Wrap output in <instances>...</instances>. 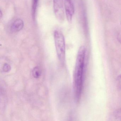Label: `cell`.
<instances>
[{"instance_id":"ba28073f","label":"cell","mask_w":121,"mask_h":121,"mask_svg":"<svg viewBox=\"0 0 121 121\" xmlns=\"http://www.w3.org/2000/svg\"><path fill=\"white\" fill-rule=\"evenodd\" d=\"M114 116L116 119L121 120V109H118L114 113Z\"/></svg>"},{"instance_id":"7c38bea8","label":"cell","mask_w":121,"mask_h":121,"mask_svg":"<svg viewBox=\"0 0 121 121\" xmlns=\"http://www.w3.org/2000/svg\"></svg>"},{"instance_id":"6da1fadb","label":"cell","mask_w":121,"mask_h":121,"mask_svg":"<svg viewBox=\"0 0 121 121\" xmlns=\"http://www.w3.org/2000/svg\"><path fill=\"white\" fill-rule=\"evenodd\" d=\"M86 48L81 47L78 52L74 73V88L76 101H79L81 96L83 85L85 56Z\"/></svg>"},{"instance_id":"8992f818","label":"cell","mask_w":121,"mask_h":121,"mask_svg":"<svg viewBox=\"0 0 121 121\" xmlns=\"http://www.w3.org/2000/svg\"><path fill=\"white\" fill-rule=\"evenodd\" d=\"M39 0H33L32 5V15L33 19L34 20L36 17L37 8L38 5Z\"/></svg>"},{"instance_id":"3957f363","label":"cell","mask_w":121,"mask_h":121,"mask_svg":"<svg viewBox=\"0 0 121 121\" xmlns=\"http://www.w3.org/2000/svg\"><path fill=\"white\" fill-rule=\"evenodd\" d=\"M54 11L56 19L59 22L64 21L65 18L63 0H53Z\"/></svg>"},{"instance_id":"5b68a950","label":"cell","mask_w":121,"mask_h":121,"mask_svg":"<svg viewBox=\"0 0 121 121\" xmlns=\"http://www.w3.org/2000/svg\"><path fill=\"white\" fill-rule=\"evenodd\" d=\"M24 26V22L23 20L20 19H17L13 23L10 29L12 32L16 33L22 30Z\"/></svg>"},{"instance_id":"30bf717a","label":"cell","mask_w":121,"mask_h":121,"mask_svg":"<svg viewBox=\"0 0 121 121\" xmlns=\"http://www.w3.org/2000/svg\"><path fill=\"white\" fill-rule=\"evenodd\" d=\"M9 68H10V66H9L8 64H5L4 65V68H3V70L5 72H7V71H9Z\"/></svg>"},{"instance_id":"7a4b0ae2","label":"cell","mask_w":121,"mask_h":121,"mask_svg":"<svg viewBox=\"0 0 121 121\" xmlns=\"http://www.w3.org/2000/svg\"><path fill=\"white\" fill-rule=\"evenodd\" d=\"M55 47L58 58L62 64L65 62V43L64 36L61 31L56 30L54 33Z\"/></svg>"},{"instance_id":"277c9868","label":"cell","mask_w":121,"mask_h":121,"mask_svg":"<svg viewBox=\"0 0 121 121\" xmlns=\"http://www.w3.org/2000/svg\"><path fill=\"white\" fill-rule=\"evenodd\" d=\"M64 10L68 22H71L75 12L74 5L71 0H64Z\"/></svg>"},{"instance_id":"9c48e42d","label":"cell","mask_w":121,"mask_h":121,"mask_svg":"<svg viewBox=\"0 0 121 121\" xmlns=\"http://www.w3.org/2000/svg\"><path fill=\"white\" fill-rule=\"evenodd\" d=\"M117 82L118 86L121 88V75H120L117 78Z\"/></svg>"},{"instance_id":"8fae6325","label":"cell","mask_w":121,"mask_h":121,"mask_svg":"<svg viewBox=\"0 0 121 121\" xmlns=\"http://www.w3.org/2000/svg\"><path fill=\"white\" fill-rule=\"evenodd\" d=\"M0 17L1 18H2V12L1 10H0Z\"/></svg>"},{"instance_id":"52a82bcc","label":"cell","mask_w":121,"mask_h":121,"mask_svg":"<svg viewBox=\"0 0 121 121\" xmlns=\"http://www.w3.org/2000/svg\"><path fill=\"white\" fill-rule=\"evenodd\" d=\"M32 76L35 78H38L41 75V71L39 67H35L32 71Z\"/></svg>"}]
</instances>
